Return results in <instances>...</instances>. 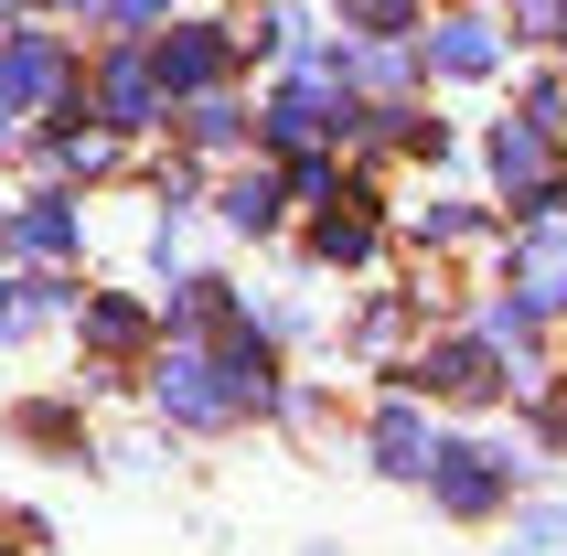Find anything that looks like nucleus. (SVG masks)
<instances>
[{"label": "nucleus", "instance_id": "obj_1", "mask_svg": "<svg viewBox=\"0 0 567 556\" xmlns=\"http://www.w3.org/2000/svg\"><path fill=\"white\" fill-rule=\"evenodd\" d=\"M161 406H172L183 429H236V418H247V385H236V353H204V342H183V353L161 364Z\"/></svg>", "mask_w": 567, "mask_h": 556}, {"label": "nucleus", "instance_id": "obj_2", "mask_svg": "<svg viewBox=\"0 0 567 556\" xmlns=\"http://www.w3.org/2000/svg\"><path fill=\"white\" fill-rule=\"evenodd\" d=\"M493 172H504L514 215H546V204H557V128L546 119H504L493 128Z\"/></svg>", "mask_w": 567, "mask_h": 556}, {"label": "nucleus", "instance_id": "obj_3", "mask_svg": "<svg viewBox=\"0 0 567 556\" xmlns=\"http://www.w3.org/2000/svg\"><path fill=\"white\" fill-rule=\"evenodd\" d=\"M429 493H440V514H493L514 493V461L482 450V439H450L440 461H429Z\"/></svg>", "mask_w": 567, "mask_h": 556}, {"label": "nucleus", "instance_id": "obj_4", "mask_svg": "<svg viewBox=\"0 0 567 556\" xmlns=\"http://www.w3.org/2000/svg\"><path fill=\"white\" fill-rule=\"evenodd\" d=\"M417 385L429 397H450V406H482L493 385H504V364H493V342H440V353H417Z\"/></svg>", "mask_w": 567, "mask_h": 556}, {"label": "nucleus", "instance_id": "obj_5", "mask_svg": "<svg viewBox=\"0 0 567 556\" xmlns=\"http://www.w3.org/2000/svg\"><path fill=\"white\" fill-rule=\"evenodd\" d=\"M161 96H172V86H161L151 54H107V64H96V107H107V128H151Z\"/></svg>", "mask_w": 567, "mask_h": 556}, {"label": "nucleus", "instance_id": "obj_6", "mask_svg": "<svg viewBox=\"0 0 567 556\" xmlns=\"http://www.w3.org/2000/svg\"><path fill=\"white\" fill-rule=\"evenodd\" d=\"M429 461H440L429 418H417V406H385V418H375V471H396V482H429Z\"/></svg>", "mask_w": 567, "mask_h": 556}, {"label": "nucleus", "instance_id": "obj_7", "mask_svg": "<svg viewBox=\"0 0 567 556\" xmlns=\"http://www.w3.org/2000/svg\"><path fill=\"white\" fill-rule=\"evenodd\" d=\"M161 86H172V96H215V75H225V43H215V32H172V43H161Z\"/></svg>", "mask_w": 567, "mask_h": 556}, {"label": "nucleus", "instance_id": "obj_8", "mask_svg": "<svg viewBox=\"0 0 567 556\" xmlns=\"http://www.w3.org/2000/svg\"><path fill=\"white\" fill-rule=\"evenodd\" d=\"M0 247H11V257H64V247H75V215L43 193V204H22V215H0Z\"/></svg>", "mask_w": 567, "mask_h": 556}, {"label": "nucleus", "instance_id": "obj_9", "mask_svg": "<svg viewBox=\"0 0 567 556\" xmlns=\"http://www.w3.org/2000/svg\"><path fill=\"white\" fill-rule=\"evenodd\" d=\"M429 64H440V75H493V64H504V43H493V22H440Z\"/></svg>", "mask_w": 567, "mask_h": 556}, {"label": "nucleus", "instance_id": "obj_10", "mask_svg": "<svg viewBox=\"0 0 567 556\" xmlns=\"http://www.w3.org/2000/svg\"><path fill=\"white\" fill-rule=\"evenodd\" d=\"M225 225L268 236V225H279V172H236V183H225Z\"/></svg>", "mask_w": 567, "mask_h": 556}, {"label": "nucleus", "instance_id": "obj_11", "mask_svg": "<svg viewBox=\"0 0 567 556\" xmlns=\"http://www.w3.org/2000/svg\"><path fill=\"white\" fill-rule=\"evenodd\" d=\"M140 332H151V321H140V300H96V310H86V342H96V353H128Z\"/></svg>", "mask_w": 567, "mask_h": 556}, {"label": "nucleus", "instance_id": "obj_12", "mask_svg": "<svg viewBox=\"0 0 567 556\" xmlns=\"http://www.w3.org/2000/svg\"><path fill=\"white\" fill-rule=\"evenodd\" d=\"M504 556H567V503H536L525 525H514V546Z\"/></svg>", "mask_w": 567, "mask_h": 556}, {"label": "nucleus", "instance_id": "obj_13", "mask_svg": "<svg viewBox=\"0 0 567 556\" xmlns=\"http://www.w3.org/2000/svg\"><path fill=\"white\" fill-rule=\"evenodd\" d=\"M321 257H375V215H321Z\"/></svg>", "mask_w": 567, "mask_h": 556}, {"label": "nucleus", "instance_id": "obj_14", "mask_svg": "<svg viewBox=\"0 0 567 556\" xmlns=\"http://www.w3.org/2000/svg\"><path fill=\"white\" fill-rule=\"evenodd\" d=\"M225 140H236V107L204 96V107H193V151H225Z\"/></svg>", "mask_w": 567, "mask_h": 556}, {"label": "nucleus", "instance_id": "obj_15", "mask_svg": "<svg viewBox=\"0 0 567 556\" xmlns=\"http://www.w3.org/2000/svg\"><path fill=\"white\" fill-rule=\"evenodd\" d=\"M343 11H353V22H375V32H408L417 22V0H343Z\"/></svg>", "mask_w": 567, "mask_h": 556}, {"label": "nucleus", "instance_id": "obj_16", "mask_svg": "<svg viewBox=\"0 0 567 556\" xmlns=\"http://www.w3.org/2000/svg\"><path fill=\"white\" fill-rule=\"evenodd\" d=\"M107 11H118V22H161V11H172V0H107Z\"/></svg>", "mask_w": 567, "mask_h": 556}, {"label": "nucleus", "instance_id": "obj_17", "mask_svg": "<svg viewBox=\"0 0 567 556\" xmlns=\"http://www.w3.org/2000/svg\"><path fill=\"white\" fill-rule=\"evenodd\" d=\"M0 332H22V300H11V278H0Z\"/></svg>", "mask_w": 567, "mask_h": 556}, {"label": "nucleus", "instance_id": "obj_18", "mask_svg": "<svg viewBox=\"0 0 567 556\" xmlns=\"http://www.w3.org/2000/svg\"><path fill=\"white\" fill-rule=\"evenodd\" d=\"M0 43H11V0H0Z\"/></svg>", "mask_w": 567, "mask_h": 556}]
</instances>
